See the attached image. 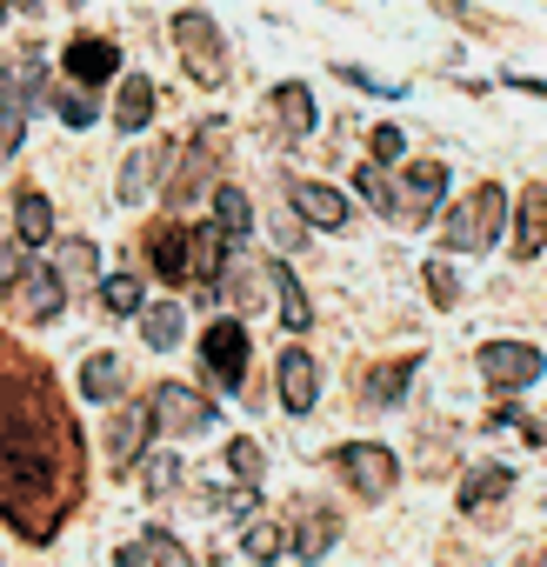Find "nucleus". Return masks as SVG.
<instances>
[{
	"label": "nucleus",
	"instance_id": "f257e3e1",
	"mask_svg": "<svg viewBox=\"0 0 547 567\" xmlns=\"http://www.w3.org/2000/svg\"><path fill=\"white\" fill-rule=\"evenodd\" d=\"M74 461V421L54 408L41 361L0 341V514L14 534L48 540L61 527V501L74 494L61 467Z\"/></svg>",
	"mask_w": 547,
	"mask_h": 567
},
{
	"label": "nucleus",
	"instance_id": "f03ea898",
	"mask_svg": "<svg viewBox=\"0 0 547 567\" xmlns=\"http://www.w3.org/2000/svg\"><path fill=\"white\" fill-rule=\"evenodd\" d=\"M227 154H234V127L227 121H200L194 127V141L187 147H174V181H167V207H187L194 194H214L220 187V167H227Z\"/></svg>",
	"mask_w": 547,
	"mask_h": 567
},
{
	"label": "nucleus",
	"instance_id": "7ed1b4c3",
	"mask_svg": "<svg viewBox=\"0 0 547 567\" xmlns=\"http://www.w3.org/2000/svg\"><path fill=\"white\" fill-rule=\"evenodd\" d=\"M500 227H507V194H500L494 181H481V187L447 214L441 247H447V254H481V247H494V240H500Z\"/></svg>",
	"mask_w": 547,
	"mask_h": 567
},
{
	"label": "nucleus",
	"instance_id": "20e7f679",
	"mask_svg": "<svg viewBox=\"0 0 547 567\" xmlns=\"http://www.w3.org/2000/svg\"><path fill=\"white\" fill-rule=\"evenodd\" d=\"M220 421V408L207 401V394H194L187 381H161L154 394H147V427H154V441H187V434H207Z\"/></svg>",
	"mask_w": 547,
	"mask_h": 567
},
{
	"label": "nucleus",
	"instance_id": "39448f33",
	"mask_svg": "<svg viewBox=\"0 0 547 567\" xmlns=\"http://www.w3.org/2000/svg\"><path fill=\"white\" fill-rule=\"evenodd\" d=\"M174 48H180V68L194 74V87H227V48H220V28L214 14H174Z\"/></svg>",
	"mask_w": 547,
	"mask_h": 567
},
{
	"label": "nucleus",
	"instance_id": "423d86ee",
	"mask_svg": "<svg viewBox=\"0 0 547 567\" xmlns=\"http://www.w3.org/2000/svg\"><path fill=\"white\" fill-rule=\"evenodd\" d=\"M334 467H341V481H348L361 501H388L394 481H401V454L381 447V441H341V447H334Z\"/></svg>",
	"mask_w": 547,
	"mask_h": 567
},
{
	"label": "nucleus",
	"instance_id": "0eeeda50",
	"mask_svg": "<svg viewBox=\"0 0 547 567\" xmlns=\"http://www.w3.org/2000/svg\"><path fill=\"white\" fill-rule=\"evenodd\" d=\"M247 354H254V341H247V321H234V315L200 334V361H207V374H214L227 394L247 388Z\"/></svg>",
	"mask_w": 547,
	"mask_h": 567
},
{
	"label": "nucleus",
	"instance_id": "6e6552de",
	"mask_svg": "<svg viewBox=\"0 0 547 567\" xmlns=\"http://www.w3.org/2000/svg\"><path fill=\"white\" fill-rule=\"evenodd\" d=\"M481 381L494 388V394H514V388H534L540 374H547V361H540V348H527V341H487L481 354Z\"/></svg>",
	"mask_w": 547,
	"mask_h": 567
},
{
	"label": "nucleus",
	"instance_id": "1a4fd4ad",
	"mask_svg": "<svg viewBox=\"0 0 547 567\" xmlns=\"http://www.w3.org/2000/svg\"><path fill=\"white\" fill-rule=\"evenodd\" d=\"M447 194V167L441 161H414L401 181H394V227H421Z\"/></svg>",
	"mask_w": 547,
	"mask_h": 567
},
{
	"label": "nucleus",
	"instance_id": "9d476101",
	"mask_svg": "<svg viewBox=\"0 0 547 567\" xmlns=\"http://www.w3.org/2000/svg\"><path fill=\"white\" fill-rule=\"evenodd\" d=\"M61 68H68V81H74V87H87V94H94L101 81H114V74H121V48H114V41H101V34H81V41H68V48H61Z\"/></svg>",
	"mask_w": 547,
	"mask_h": 567
},
{
	"label": "nucleus",
	"instance_id": "9b49d317",
	"mask_svg": "<svg viewBox=\"0 0 547 567\" xmlns=\"http://www.w3.org/2000/svg\"><path fill=\"white\" fill-rule=\"evenodd\" d=\"M341 540V514L334 507H321V501H301L295 507V527H288V547H295V560H328V547Z\"/></svg>",
	"mask_w": 547,
	"mask_h": 567
},
{
	"label": "nucleus",
	"instance_id": "f8f14e48",
	"mask_svg": "<svg viewBox=\"0 0 547 567\" xmlns=\"http://www.w3.org/2000/svg\"><path fill=\"white\" fill-rule=\"evenodd\" d=\"M288 207H295L308 227H321V234L348 227V194L328 187V181H288Z\"/></svg>",
	"mask_w": 547,
	"mask_h": 567
},
{
	"label": "nucleus",
	"instance_id": "ddd939ff",
	"mask_svg": "<svg viewBox=\"0 0 547 567\" xmlns=\"http://www.w3.org/2000/svg\"><path fill=\"white\" fill-rule=\"evenodd\" d=\"M274 381H281V408H288V414H314V401H321V368H314L308 348H288L281 368H274Z\"/></svg>",
	"mask_w": 547,
	"mask_h": 567
},
{
	"label": "nucleus",
	"instance_id": "4468645a",
	"mask_svg": "<svg viewBox=\"0 0 547 567\" xmlns=\"http://www.w3.org/2000/svg\"><path fill=\"white\" fill-rule=\"evenodd\" d=\"M267 114H274V141H308L314 134V94L301 81H281L267 94Z\"/></svg>",
	"mask_w": 547,
	"mask_h": 567
},
{
	"label": "nucleus",
	"instance_id": "2eb2a0df",
	"mask_svg": "<svg viewBox=\"0 0 547 567\" xmlns=\"http://www.w3.org/2000/svg\"><path fill=\"white\" fill-rule=\"evenodd\" d=\"M414 374H421V354H394V361H381V368H368L361 374V408H394L407 388H414Z\"/></svg>",
	"mask_w": 547,
	"mask_h": 567
},
{
	"label": "nucleus",
	"instance_id": "dca6fc26",
	"mask_svg": "<svg viewBox=\"0 0 547 567\" xmlns=\"http://www.w3.org/2000/svg\"><path fill=\"white\" fill-rule=\"evenodd\" d=\"M174 161V141H147V147H134L127 161H121V200L134 207V200H147L154 187H161V167Z\"/></svg>",
	"mask_w": 547,
	"mask_h": 567
},
{
	"label": "nucleus",
	"instance_id": "f3484780",
	"mask_svg": "<svg viewBox=\"0 0 547 567\" xmlns=\"http://www.w3.org/2000/svg\"><path fill=\"white\" fill-rule=\"evenodd\" d=\"M21 134H28V87H21V61L0 68V161L21 154Z\"/></svg>",
	"mask_w": 547,
	"mask_h": 567
},
{
	"label": "nucleus",
	"instance_id": "a211bd4d",
	"mask_svg": "<svg viewBox=\"0 0 547 567\" xmlns=\"http://www.w3.org/2000/svg\"><path fill=\"white\" fill-rule=\"evenodd\" d=\"M154 447V427H147V401H127L121 414H114V427H107V454H114V467L127 474L134 467V454H147Z\"/></svg>",
	"mask_w": 547,
	"mask_h": 567
},
{
	"label": "nucleus",
	"instance_id": "6ab92c4d",
	"mask_svg": "<svg viewBox=\"0 0 547 567\" xmlns=\"http://www.w3.org/2000/svg\"><path fill=\"white\" fill-rule=\"evenodd\" d=\"M147 260H154V274L167 280V288H187V227L180 220H161L147 234Z\"/></svg>",
	"mask_w": 547,
	"mask_h": 567
},
{
	"label": "nucleus",
	"instance_id": "aec40b11",
	"mask_svg": "<svg viewBox=\"0 0 547 567\" xmlns=\"http://www.w3.org/2000/svg\"><path fill=\"white\" fill-rule=\"evenodd\" d=\"M227 254H234V247L214 234V220H207V227H187V280H200V288H220Z\"/></svg>",
	"mask_w": 547,
	"mask_h": 567
},
{
	"label": "nucleus",
	"instance_id": "412c9836",
	"mask_svg": "<svg viewBox=\"0 0 547 567\" xmlns=\"http://www.w3.org/2000/svg\"><path fill=\"white\" fill-rule=\"evenodd\" d=\"M14 301H21L28 321H54V315L68 308V288L54 280V267H28V274H21V288H14Z\"/></svg>",
	"mask_w": 547,
	"mask_h": 567
},
{
	"label": "nucleus",
	"instance_id": "4be33fe9",
	"mask_svg": "<svg viewBox=\"0 0 547 567\" xmlns=\"http://www.w3.org/2000/svg\"><path fill=\"white\" fill-rule=\"evenodd\" d=\"M14 240L21 247H48L54 240V200L41 187H21L14 194Z\"/></svg>",
	"mask_w": 547,
	"mask_h": 567
},
{
	"label": "nucleus",
	"instance_id": "5701e85b",
	"mask_svg": "<svg viewBox=\"0 0 547 567\" xmlns=\"http://www.w3.org/2000/svg\"><path fill=\"white\" fill-rule=\"evenodd\" d=\"M121 388H127V361H121L114 348H94V354L81 361V394L107 408V401H121Z\"/></svg>",
	"mask_w": 547,
	"mask_h": 567
},
{
	"label": "nucleus",
	"instance_id": "b1692460",
	"mask_svg": "<svg viewBox=\"0 0 547 567\" xmlns=\"http://www.w3.org/2000/svg\"><path fill=\"white\" fill-rule=\"evenodd\" d=\"M507 494H514V467H500V461L461 474V487H454V501H461L467 514H481V507H494V501H507Z\"/></svg>",
	"mask_w": 547,
	"mask_h": 567
},
{
	"label": "nucleus",
	"instance_id": "393cba45",
	"mask_svg": "<svg viewBox=\"0 0 547 567\" xmlns=\"http://www.w3.org/2000/svg\"><path fill=\"white\" fill-rule=\"evenodd\" d=\"M214 234L227 240V247H240L247 234H254V200H247V187H214Z\"/></svg>",
	"mask_w": 547,
	"mask_h": 567
},
{
	"label": "nucleus",
	"instance_id": "a878e982",
	"mask_svg": "<svg viewBox=\"0 0 547 567\" xmlns=\"http://www.w3.org/2000/svg\"><path fill=\"white\" fill-rule=\"evenodd\" d=\"M540 247H547V187H527L514 214V260H534Z\"/></svg>",
	"mask_w": 547,
	"mask_h": 567
},
{
	"label": "nucleus",
	"instance_id": "bb28decb",
	"mask_svg": "<svg viewBox=\"0 0 547 567\" xmlns=\"http://www.w3.org/2000/svg\"><path fill=\"white\" fill-rule=\"evenodd\" d=\"M154 107H161V94H154V81H147V74H141V81H121V101H114V127H121V134H147Z\"/></svg>",
	"mask_w": 547,
	"mask_h": 567
},
{
	"label": "nucleus",
	"instance_id": "cd10ccee",
	"mask_svg": "<svg viewBox=\"0 0 547 567\" xmlns=\"http://www.w3.org/2000/svg\"><path fill=\"white\" fill-rule=\"evenodd\" d=\"M180 328H187V315H180V301H147V308H141V341H147L154 354H167V348H180Z\"/></svg>",
	"mask_w": 547,
	"mask_h": 567
},
{
	"label": "nucleus",
	"instance_id": "c85d7f7f",
	"mask_svg": "<svg viewBox=\"0 0 547 567\" xmlns=\"http://www.w3.org/2000/svg\"><path fill=\"white\" fill-rule=\"evenodd\" d=\"M267 280H274V295H281V328H288V334H308V328H314V308H308V295H301V280H295L281 260L267 267Z\"/></svg>",
	"mask_w": 547,
	"mask_h": 567
},
{
	"label": "nucleus",
	"instance_id": "c756f323",
	"mask_svg": "<svg viewBox=\"0 0 547 567\" xmlns=\"http://www.w3.org/2000/svg\"><path fill=\"white\" fill-rule=\"evenodd\" d=\"M101 274V247L87 240V234H74V240H61V288H68V280H74V288H87V280Z\"/></svg>",
	"mask_w": 547,
	"mask_h": 567
},
{
	"label": "nucleus",
	"instance_id": "7c9ffc66",
	"mask_svg": "<svg viewBox=\"0 0 547 567\" xmlns=\"http://www.w3.org/2000/svg\"><path fill=\"white\" fill-rule=\"evenodd\" d=\"M101 308H107L114 321L141 315V308H147V301H141V274H107V280H101Z\"/></svg>",
	"mask_w": 547,
	"mask_h": 567
},
{
	"label": "nucleus",
	"instance_id": "2f4dec72",
	"mask_svg": "<svg viewBox=\"0 0 547 567\" xmlns=\"http://www.w3.org/2000/svg\"><path fill=\"white\" fill-rule=\"evenodd\" d=\"M240 554H247V560H281V554H288V527L247 520V527H240Z\"/></svg>",
	"mask_w": 547,
	"mask_h": 567
},
{
	"label": "nucleus",
	"instance_id": "473e14b6",
	"mask_svg": "<svg viewBox=\"0 0 547 567\" xmlns=\"http://www.w3.org/2000/svg\"><path fill=\"white\" fill-rule=\"evenodd\" d=\"M354 187H361V200H368L381 220H394V181H388V167L361 161V167H354Z\"/></svg>",
	"mask_w": 547,
	"mask_h": 567
},
{
	"label": "nucleus",
	"instance_id": "72a5a7b5",
	"mask_svg": "<svg viewBox=\"0 0 547 567\" xmlns=\"http://www.w3.org/2000/svg\"><path fill=\"white\" fill-rule=\"evenodd\" d=\"M48 101H54V114H61L68 127H94V114H101V101H94L87 87H74V81H68V87H54Z\"/></svg>",
	"mask_w": 547,
	"mask_h": 567
},
{
	"label": "nucleus",
	"instance_id": "f704fd0d",
	"mask_svg": "<svg viewBox=\"0 0 547 567\" xmlns=\"http://www.w3.org/2000/svg\"><path fill=\"white\" fill-rule=\"evenodd\" d=\"M421 288H427L434 308H454V301H461V274H454V260H427V267H421Z\"/></svg>",
	"mask_w": 547,
	"mask_h": 567
},
{
	"label": "nucleus",
	"instance_id": "c9c22d12",
	"mask_svg": "<svg viewBox=\"0 0 547 567\" xmlns=\"http://www.w3.org/2000/svg\"><path fill=\"white\" fill-rule=\"evenodd\" d=\"M368 161H374V167H401V161H407V134H401L394 121L368 127Z\"/></svg>",
	"mask_w": 547,
	"mask_h": 567
},
{
	"label": "nucleus",
	"instance_id": "e433bc0d",
	"mask_svg": "<svg viewBox=\"0 0 547 567\" xmlns=\"http://www.w3.org/2000/svg\"><path fill=\"white\" fill-rule=\"evenodd\" d=\"M141 487L161 501V494H174L180 487V454H141Z\"/></svg>",
	"mask_w": 547,
	"mask_h": 567
},
{
	"label": "nucleus",
	"instance_id": "4c0bfd02",
	"mask_svg": "<svg viewBox=\"0 0 547 567\" xmlns=\"http://www.w3.org/2000/svg\"><path fill=\"white\" fill-rule=\"evenodd\" d=\"M134 547H141V560H147V567H187V547H180L167 527H147Z\"/></svg>",
	"mask_w": 547,
	"mask_h": 567
},
{
	"label": "nucleus",
	"instance_id": "58836bf2",
	"mask_svg": "<svg viewBox=\"0 0 547 567\" xmlns=\"http://www.w3.org/2000/svg\"><path fill=\"white\" fill-rule=\"evenodd\" d=\"M28 267H34V260H28V247H21L14 234H0V301L21 288V274H28Z\"/></svg>",
	"mask_w": 547,
	"mask_h": 567
},
{
	"label": "nucleus",
	"instance_id": "ea45409f",
	"mask_svg": "<svg viewBox=\"0 0 547 567\" xmlns=\"http://www.w3.org/2000/svg\"><path fill=\"white\" fill-rule=\"evenodd\" d=\"M227 474H234V481H247V487H254V481H260V474H267V454H260V447H254V441H247V434H240V441H227Z\"/></svg>",
	"mask_w": 547,
	"mask_h": 567
},
{
	"label": "nucleus",
	"instance_id": "a19ab883",
	"mask_svg": "<svg viewBox=\"0 0 547 567\" xmlns=\"http://www.w3.org/2000/svg\"><path fill=\"white\" fill-rule=\"evenodd\" d=\"M334 74H341V81H348V87H361V94H401V87H394V81H374V74H368V68H348V61H341V68H334Z\"/></svg>",
	"mask_w": 547,
	"mask_h": 567
},
{
	"label": "nucleus",
	"instance_id": "79ce46f5",
	"mask_svg": "<svg viewBox=\"0 0 547 567\" xmlns=\"http://www.w3.org/2000/svg\"><path fill=\"white\" fill-rule=\"evenodd\" d=\"M114 567H147V560H141V547H134V540H127V547H121V554H114Z\"/></svg>",
	"mask_w": 547,
	"mask_h": 567
},
{
	"label": "nucleus",
	"instance_id": "37998d69",
	"mask_svg": "<svg viewBox=\"0 0 547 567\" xmlns=\"http://www.w3.org/2000/svg\"><path fill=\"white\" fill-rule=\"evenodd\" d=\"M514 87H520V94H540V101H547V81H514Z\"/></svg>",
	"mask_w": 547,
	"mask_h": 567
},
{
	"label": "nucleus",
	"instance_id": "c03bdc74",
	"mask_svg": "<svg viewBox=\"0 0 547 567\" xmlns=\"http://www.w3.org/2000/svg\"><path fill=\"white\" fill-rule=\"evenodd\" d=\"M520 567H547V554H534V560H520Z\"/></svg>",
	"mask_w": 547,
	"mask_h": 567
},
{
	"label": "nucleus",
	"instance_id": "a18cd8bd",
	"mask_svg": "<svg viewBox=\"0 0 547 567\" xmlns=\"http://www.w3.org/2000/svg\"><path fill=\"white\" fill-rule=\"evenodd\" d=\"M8 8H14V0H0V21H8Z\"/></svg>",
	"mask_w": 547,
	"mask_h": 567
}]
</instances>
